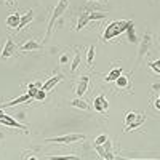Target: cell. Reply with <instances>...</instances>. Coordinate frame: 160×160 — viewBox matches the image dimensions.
Returning <instances> with one entry per match:
<instances>
[{"mask_svg":"<svg viewBox=\"0 0 160 160\" xmlns=\"http://www.w3.org/2000/svg\"><path fill=\"white\" fill-rule=\"evenodd\" d=\"M154 45V35L151 32H146L139 42V50H138V59L141 61L142 56H148V53L151 50V47Z\"/></svg>","mask_w":160,"mask_h":160,"instance_id":"obj_5","label":"cell"},{"mask_svg":"<svg viewBox=\"0 0 160 160\" xmlns=\"http://www.w3.org/2000/svg\"><path fill=\"white\" fill-rule=\"evenodd\" d=\"M114 83H115V87H117L118 90H128V88H130V83H131V80H130L128 75H123V74H122Z\"/></svg>","mask_w":160,"mask_h":160,"instance_id":"obj_15","label":"cell"},{"mask_svg":"<svg viewBox=\"0 0 160 160\" xmlns=\"http://www.w3.org/2000/svg\"><path fill=\"white\" fill-rule=\"evenodd\" d=\"M47 98V91H43L42 88H40L38 91H37V95H35V98L34 99H38V101H43Z\"/></svg>","mask_w":160,"mask_h":160,"instance_id":"obj_25","label":"cell"},{"mask_svg":"<svg viewBox=\"0 0 160 160\" xmlns=\"http://www.w3.org/2000/svg\"><path fill=\"white\" fill-rule=\"evenodd\" d=\"M87 136L82 135V133H71V135H62V136H56V138H47V142H56V144H64V146H69L74 144L77 141H83Z\"/></svg>","mask_w":160,"mask_h":160,"instance_id":"obj_4","label":"cell"},{"mask_svg":"<svg viewBox=\"0 0 160 160\" xmlns=\"http://www.w3.org/2000/svg\"><path fill=\"white\" fill-rule=\"evenodd\" d=\"M88 18L90 21H101L108 18V13H101V11H88Z\"/></svg>","mask_w":160,"mask_h":160,"instance_id":"obj_19","label":"cell"},{"mask_svg":"<svg viewBox=\"0 0 160 160\" xmlns=\"http://www.w3.org/2000/svg\"><path fill=\"white\" fill-rule=\"evenodd\" d=\"M61 80H62V75H59V74L50 77V78L47 80V82L42 85V90H43V91H50V90H53V88H55V87L61 82Z\"/></svg>","mask_w":160,"mask_h":160,"instance_id":"obj_11","label":"cell"},{"mask_svg":"<svg viewBox=\"0 0 160 160\" xmlns=\"http://www.w3.org/2000/svg\"><path fill=\"white\" fill-rule=\"evenodd\" d=\"M48 160H80L78 155L71 154V155H47Z\"/></svg>","mask_w":160,"mask_h":160,"instance_id":"obj_20","label":"cell"},{"mask_svg":"<svg viewBox=\"0 0 160 160\" xmlns=\"http://www.w3.org/2000/svg\"><path fill=\"white\" fill-rule=\"evenodd\" d=\"M102 160H111V158H102Z\"/></svg>","mask_w":160,"mask_h":160,"instance_id":"obj_33","label":"cell"},{"mask_svg":"<svg viewBox=\"0 0 160 160\" xmlns=\"http://www.w3.org/2000/svg\"><path fill=\"white\" fill-rule=\"evenodd\" d=\"M68 61H69L68 53H62V55H61V58H59V64H61V66H64V64L68 62Z\"/></svg>","mask_w":160,"mask_h":160,"instance_id":"obj_26","label":"cell"},{"mask_svg":"<svg viewBox=\"0 0 160 160\" xmlns=\"http://www.w3.org/2000/svg\"><path fill=\"white\" fill-rule=\"evenodd\" d=\"M32 19H34V10L31 8V10H28L24 13V15L21 16V22H19V28L16 29V32H19L22 28H26V26H28L29 22H32Z\"/></svg>","mask_w":160,"mask_h":160,"instance_id":"obj_13","label":"cell"},{"mask_svg":"<svg viewBox=\"0 0 160 160\" xmlns=\"http://www.w3.org/2000/svg\"><path fill=\"white\" fill-rule=\"evenodd\" d=\"M90 22V18H88V11H83V13H80V16H78V21H77V26H75V31H82L85 26Z\"/></svg>","mask_w":160,"mask_h":160,"instance_id":"obj_16","label":"cell"},{"mask_svg":"<svg viewBox=\"0 0 160 160\" xmlns=\"http://www.w3.org/2000/svg\"><path fill=\"white\" fill-rule=\"evenodd\" d=\"M32 101V98L26 93V95H21V96H18V98H15L13 101H10V102H7L5 106H2V108H13V106H18V104H24V102H31Z\"/></svg>","mask_w":160,"mask_h":160,"instance_id":"obj_14","label":"cell"},{"mask_svg":"<svg viewBox=\"0 0 160 160\" xmlns=\"http://www.w3.org/2000/svg\"><path fill=\"white\" fill-rule=\"evenodd\" d=\"M93 109H95L96 112H99V114H106L109 111V101H108V98L106 96H96L95 98V101H93Z\"/></svg>","mask_w":160,"mask_h":160,"instance_id":"obj_6","label":"cell"},{"mask_svg":"<svg viewBox=\"0 0 160 160\" xmlns=\"http://www.w3.org/2000/svg\"><path fill=\"white\" fill-rule=\"evenodd\" d=\"M3 2H5L8 7H13V5H15V0H3Z\"/></svg>","mask_w":160,"mask_h":160,"instance_id":"obj_28","label":"cell"},{"mask_svg":"<svg viewBox=\"0 0 160 160\" xmlns=\"http://www.w3.org/2000/svg\"><path fill=\"white\" fill-rule=\"evenodd\" d=\"M149 66V68L155 72V74H158L160 75V59H157V61H152V62H149L148 64Z\"/></svg>","mask_w":160,"mask_h":160,"instance_id":"obj_23","label":"cell"},{"mask_svg":"<svg viewBox=\"0 0 160 160\" xmlns=\"http://www.w3.org/2000/svg\"><path fill=\"white\" fill-rule=\"evenodd\" d=\"M88 85H90V77H88V75H82V77L78 78V83H77V87H75V93H77L78 98H82L85 93H87Z\"/></svg>","mask_w":160,"mask_h":160,"instance_id":"obj_9","label":"cell"},{"mask_svg":"<svg viewBox=\"0 0 160 160\" xmlns=\"http://www.w3.org/2000/svg\"><path fill=\"white\" fill-rule=\"evenodd\" d=\"M28 160H38V158H37V157H34V155H32V157H29V158H28Z\"/></svg>","mask_w":160,"mask_h":160,"instance_id":"obj_32","label":"cell"},{"mask_svg":"<svg viewBox=\"0 0 160 160\" xmlns=\"http://www.w3.org/2000/svg\"><path fill=\"white\" fill-rule=\"evenodd\" d=\"M95 53H96V47L91 45V47L88 48V53H87V62H88V66L93 64V59H95Z\"/></svg>","mask_w":160,"mask_h":160,"instance_id":"obj_22","label":"cell"},{"mask_svg":"<svg viewBox=\"0 0 160 160\" xmlns=\"http://www.w3.org/2000/svg\"><path fill=\"white\" fill-rule=\"evenodd\" d=\"M144 122H146V115L144 114H138L135 111L128 112L125 115V130H123V133H130L131 130L139 128Z\"/></svg>","mask_w":160,"mask_h":160,"instance_id":"obj_3","label":"cell"},{"mask_svg":"<svg viewBox=\"0 0 160 160\" xmlns=\"http://www.w3.org/2000/svg\"><path fill=\"white\" fill-rule=\"evenodd\" d=\"M120 75H122V68H114V69H111V72L108 75H106V82H108V83L115 82Z\"/></svg>","mask_w":160,"mask_h":160,"instance_id":"obj_17","label":"cell"},{"mask_svg":"<svg viewBox=\"0 0 160 160\" xmlns=\"http://www.w3.org/2000/svg\"><path fill=\"white\" fill-rule=\"evenodd\" d=\"M157 99H160V95H158V98H157Z\"/></svg>","mask_w":160,"mask_h":160,"instance_id":"obj_34","label":"cell"},{"mask_svg":"<svg viewBox=\"0 0 160 160\" xmlns=\"http://www.w3.org/2000/svg\"><path fill=\"white\" fill-rule=\"evenodd\" d=\"M154 108H155V109H158V111H160V99H157V101H155V102H154Z\"/></svg>","mask_w":160,"mask_h":160,"instance_id":"obj_29","label":"cell"},{"mask_svg":"<svg viewBox=\"0 0 160 160\" xmlns=\"http://www.w3.org/2000/svg\"><path fill=\"white\" fill-rule=\"evenodd\" d=\"M85 2H98V3H101V2H104V0H85Z\"/></svg>","mask_w":160,"mask_h":160,"instance_id":"obj_30","label":"cell"},{"mask_svg":"<svg viewBox=\"0 0 160 160\" xmlns=\"http://www.w3.org/2000/svg\"><path fill=\"white\" fill-rule=\"evenodd\" d=\"M5 115V112H3V108H0V118H2Z\"/></svg>","mask_w":160,"mask_h":160,"instance_id":"obj_31","label":"cell"},{"mask_svg":"<svg viewBox=\"0 0 160 160\" xmlns=\"http://www.w3.org/2000/svg\"><path fill=\"white\" fill-rule=\"evenodd\" d=\"M71 104L74 106V108H77V109H82V111H90V106H88V102H87L85 99H82V98H75V99H72V101H71Z\"/></svg>","mask_w":160,"mask_h":160,"instance_id":"obj_18","label":"cell"},{"mask_svg":"<svg viewBox=\"0 0 160 160\" xmlns=\"http://www.w3.org/2000/svg\"><path fill=\"white\" fill-rule=\"evenodd\" d=\"M80 62H82V55H80V51H77L75 56H74V59H72V64H71V72H75V71L78 69Z\"/></svg>","mask_w":160,"mask_h":160,"instance_id":"obj_21","label":"cell"},{"mask_svg":"<svg viewBox=\"0 0 160 160\" xmlns=\"http://www.w3.org/2000/svg\"><path fill=\"white\" fill-rule=\"evenodd\" d=\"M0 123L2 125H7V127H13V128H19V130H26L28 131L29 128L26 127V125H22V123H19L16 118H13L11 115H8V114H5L2 118H0Z\"/></svg>","mask_w":160,"mask_h":160,"instance_id":"obj_8","label":"cell"},{"mask_svg":"<svg viewBox=\"0 0 160 160\" xmlns=\"http://www.w3.org/2000/svg\"><path fill=\"white\" fill-rule=\"evenodd\" d=\"M19 22H21V15L19 13H11V15H8L7 18V26L10 29H18L19 28Z\"/></svg>","mask_w":160,"mask_h":160,"instance_id":"obj_12","label":"cell"},{"mask_svg":"<svg viewBox=\"0 0 160 160\" xmlns=\"http://www.w3.org/2000/svg\"><path fill=\"white\" fill-rule=\"evenodd\" d=\"M69 8V0H58V3H56V7H55V10H53V13H51V16H50V22H48V29H47V34H45V42L48 40V37L51 35V32H53V26H55V21L62 15V13Z\"/></svg>","mask_w":160,"mask_h":160,"instance_id":"obj_2","label":"cell"},{"mask_svg":"<svg viewBox=\"0 0 160 160\" xmlns=\"http://www.w3.org/2000/svg\"><path fill=\"white\" fill-rule=\"evenodd\" d=\"M42 50V43L37 42V40H28L19 47V51H38Z\"/></svg>","mask_w":160,"mask_h":160,"instance_id":"obj_10","label":"cell"},{"mask_svg":"<svg viewBox=\"0 0 160 160\" xmlns=\"http://www.w3.org/2000/svg\"><path fill=\"white\" fill-rule=\"evenodd\" d=\"M118 160H151V158H123V157H118Z\"/></svg>","mask_w":160,"mask_h":160,"instance_id":"obj_27","label":"cell"},{"mask_svg":"<svg viewBox=\"0 0 160 160\" xmlns=\"http://www.w3.org/2000/svg\"><path fill=\"white\" fill-rule=\"evenodd\" d=\"M108 139H109V138H108V135H99V136L95 139V146H101V144H104Z\"/></svg>","mask_w":160,"mask_h":160,"instance_id":"obj_24","label":"cell"},{"mask_svg":"<svg viewBox=\"0 0 160 160\" xmlns=\"http://www.w3.org/2000/svg\"><path fill=\"white\" fill-rule=\"evenodd\" d=\"M130 28H135V22L131 19H118V21H112L108 28L104 29V34H102V40L104 42H109V40L118 37L125 34Z\"/></svg>","mask_w":160,"mask_h":160,"instance_id":"obj_1","label":"cell"},{"mask_svg":"<svg viewBox=\"0 0 160 160\" xmlns=\"http://www.w3.org/2000/svg\"><path fill=\"white\" fill-rule=\"evenodd\" d=\"M16 51H18V47L15 45V42L8 37L7 38V42H5V47H3V50H2V55H0V58L2 59H8V58H11L13 55H16Z\"/></svg>","mask_w":160,"mask_h":160,"instance_id":"obj_7","label":"cell"}]
</instances>
